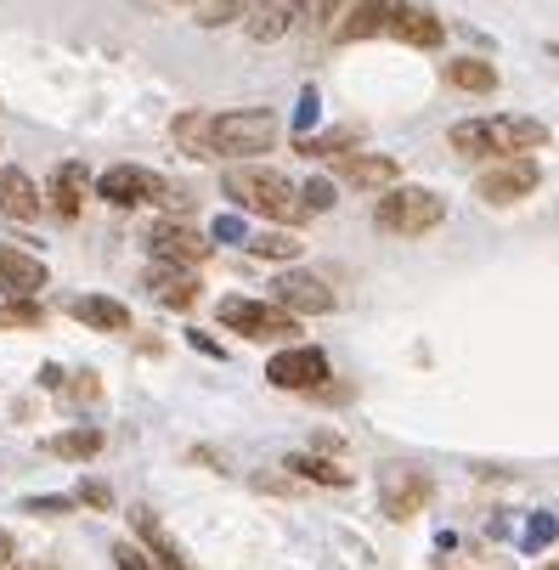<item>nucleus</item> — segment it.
Instances as JSON below:
<instances>
[{"label":"nucleus","instance_id":"obj_20","mask_svg":"<svg viewBox=\"0 0 559 570\" xmlns=\"http://www.w3.org/2000/svg\"><path fill=\"white\" fill-rule=\"evenodd\" d=\"M68 311H73V322H86V328H97V334H125L130 328V311L108 294H79Z\"/></svg>","mask_w":559,"mask_h":570},{"label":"nucleus","instance_id":"obj_4","mask_svg":"<svg viewBox=\"0 0 559 570\" xmlns=\"http://www.w3.org/2000/svg\"><path fill=\"white\" fill-rule=\"evenodd\" d=\"M373 220H379V232H390V237H424L430 226L447 220V198L430 193V187H384Z\"/></svg>","mask_w":559,"mask_h":570},{"label":"nucleus","instance_id":"obj_13","mask_svg":"<svg viewBox=\"0 0 559 570\" xmlns=\"http://www.w3.org/2000/svg\"><path fill=\"white\" fill-rule=\"evenodd\" d=\"M395 158H384V153H345L340 158V181L345 187H362V193H384V187H395Z\"/></svg>","mask_w":559,"mask_h":570},{"label":"nucleus","instance_id":"obj_31","mask_svg":"<svg viewBox=\"0 0 559 570\" xmlns=\"http://www.w3.org/2000/svg\"><path fill=\"white\" fill-rule=\"evenodd\" d=\"M114 564H119V570H153L147 548H136V542H114Z\"/></svg>","mask_w":559,"mask_h":570},{"label":"nucleus","instance_id":"obj_6","mask_svg":"<svg viewBox=\"0 0 559 570\" xmlns=\"http://www.w3.org/2000/svg\"><path fill=\"white\" fill-rule=\"evenodd\" d=\"M141 243H147V255L165 261V266H187V272H193V266L209 261V243H204L193 226H182V220H153Z\"/></svg>","mask_w":559,"mask_h":570},{"label":"nucleus","instance_id":"obj_34","mask_svg":"<svg viewBox=\"0 0 559 570\" xmlns=\"http://www.w3.org/2000/svg\"><path fill=\"white\" fill-rule=\"evenodd\" d=\"M548 537H553V520H548V514H537V520L526 525V548H542Z\"/></svg>","mask_w":559,"mask_h":570},{"label":"nucleus","instance_id":"obj_3","mask_svg":"<svg viewBox=\"0 0 559 570\" xmlns=\"http://www.w3.org/2000/svg\"><path fill=\"white\" fill-rule=\"evenodd\" d=\"M277 136H283V125L266 108H232V114H215V125H209L215 158H232V165H249L255 153H272Z\"/></svg>","mask_w":559,"mask_h":570},{"label":"nucleus","instance_id":"obj_30","mask_svg":"<svg viewBox=\"0 0 559 570\" xmlns=\"http://www.w3.org/2000/svg\"><path fill=\"white\" fill-rule=\"evenodd\" d=\"M300 209H305V215L334 209V181H305V187H300Z\"/></svg>","mask_w":559,"mask_h":570},{"label":"nucleus","instance_id":"obj_38","mask_svg":"<svg viewBox=\"0 0 559 570\" xmlns=\"http://www.w3.org/2000/svg\"><path fill=\"white\" fill-rule=\"evenodd\" d=\"M187 7H198V0H187Z\"/></svg>","mask_w":559,"mask_h":570},{"label":"nucleus","instance_id":"obj_9","mask_svg":"<svg viewBox=\"0 0 559 570\" xmlns=\"http://www.w3.org/2000/svg\"><path fill=\"white\" fill-rule=\"evenodd\" d=\"M537 181H542V170L531 165L526 153H514V158H498V165H492L481 181H474V193H481L487 204H498V209H503V204H520Z\"/></svg>","mask_w":559,"mask_h":570},{"label":"nucleus","instance_id":"obj_21","mask_svg":"<svg viewBox=\"0 0 559 570\" xmlns=\"http://www.w3.org/2000/svg\"><path fill=\"white\" fill-rule=\"evenodd\" d=\"M447 86L487 97V91H498V68H492L487 57H452V62H447Z\"/></svg>","mask_w":559,"mask_h":570},{"label":"nucleus","instance_id":"obj_28","mask_svg":"<svg viewBox=\"0 0 559 570\" xmlns=\"http://www.w3.org/2000/svg\"><path fill=\"white\" fill-rule=\"evenodd\" d=\"M237 12H249V0H198V23H204V29H220V23H232Z\"/></svg>","mask_w":559,"mask_h":570},{"label":"nucleus","instance_id":"obj_22","mask_svg":"<svg viewBox=\"0 0 559 570\" xmlns=\"http://www.w3.org/2000/svg\"><path fill=\"white\" fill-rule=\"evenodd\" d=\"M46 452H51V458H68V463H86V458H97V452H102V430H91V424L62 430V435H51V441H46Z\"/></svg>","mask_w":559,"mask_h":570},{"label":"nucleus","instance_id":"obj_12","mask_svg":"<svg viewBox=\"0 0 559 570\" xmlns=\"http://www.w3.org/2000/svg\"><path fill=\"white\" fill-rule=\"evenodd\" d=\"M384 35H390V40H402V46H419V51H435V46L447 40V23H441L430 7H419V0H395Z\"/></svg>","mask_w":559,"mask_h":570},{"label":"nucleus","instance_id":"obj_5","mask_svg":"<svg viewBox=\"0 0 559 570\" xmlns=\"http://www.w3.org/2000/svg\"><path fill=\"white\" fill-rule=\"evenodd\" d=\"M220 322L244 340H294L300 322L272 299H220Z\"/></svg>","mask_w":559,"mask_h":570},{"label":"nucleus","instance_id":"obj_7","mask_svg":"<svg viewBox=\"0 0 559 570\" xmlns=\"http://www.w3.org/2000/svg\"><path fill=\"white\" fill-rule=\"evenodd\" d=\"M158 193H165V176H153L141 165H114L97 176V198L114 204V209H136V204H158Z\"/></svg>","mask_w":559,"mask_h":570},{"label":"nucleus","instance_id":"obj_19","mask_svg":"<svg viewBox=\"0 0 559 570\" xmlns=\"http://www.w3.org/2000/svg\"><path fill=\"white\" fill-rule=\"evenodd\" d=\"M46 204H51V215H62V220H73L79 209H86V165H57V176H51V187H46Z\"/></svg>","mask_w":559,"mask_h":570},{"label":"nucleus","instance_id":"obj_8","mask_svg":"<svg viewBox=\"0 0 559 570\" xmlns=\"http://www.w3.org/2000/svg\"><path fill=\"white\" fill-rule=\"evenodd\" d=\"M430 492H435V485H430L424 469H402V463H395V469L379 474V503H384L390 520H413L430 503Z\"/></svg>","mask_w":559,"mask_h":570},{"label":"nucleus","instance_id":"obj_27","mask_svg":"<svg viewBox=\"0 0 559 570\" xmlns=\"http://www.w3.org/2000/svg\"><path fill=\"white\" fill-rule=\"evenodd\" d=\"M300 23H316V29H334V18L345 12V0H294Z\"/></svg>","mask_w":559,"mask_h":570},{"label":"nucleus","instance_id":"obj_18","mask_svg":"<svg viewBox=\"0 0 559 570\" xmlns=\"http://www.w3.org/2000/svg\"><path fill=\"white\" fill-rule=\"evenodd\" d=\"M40 187L29 181V170H18V165H7L0 170V215L7 220H35L40 215Z\"/></svg>","mask_w":559,"mask_h":570},{"label":"nucleus","instance_id":"obj_37","mask_svg":"<svg viewBox=\"0 0 559 570\" xmlns=\"http://www.w3.org/2000/svg\"><path fill=\"white\" fill-rule=\"evenodd\" d=\"M23 570H57V564H46V559H40V564H23Z\"/></svg>","mask_w":559,"mask_h":570},{"label":"nucleus","instance_id":"obj_35","mask_svg":"<svg viewBox=\"0 0 559 570\" xmlns=\"http://www.w3.org/2000/svg\"><path fill=\"white\" fill-rule=\"evenodd\" d=\"M294 119H300V130L316 119V91H305V97H300V114H294Z\"/></svg>","mask_w":559,"mask_h":570},{"label":"nucleus","instance_id":"obj_29","mask_svg":"<svg viewBox=\"0 0 559 570\" xmlns=\"http://www.w3.org/2000/svg\"><path fill=\"white\" fill-rule=\"evenodd\" d=\"M0 328H40V305H29V299L0 305Z\"/></svg>","mask_w":559,"mask_h":570},{"label":"nucleus","instance_id":"obj_10","mask_svg":"<svg viewBox=\"0 0 559 570\" xmlns=\"http://www.w3.org/2000/svg\"><path fill=\"white\" fill-rule=\"evenodd\" d=\"M272 305H283L288 316H328L334 311V288L316 272H283L272 283Z\"/></svg>","mask_w":559,"mask_h":570},{"label":"nucleus","instance_id":"obj_2","mask_svg":"<svg viewBox=\"0 0 559 570\" xmlns=\"http://www.w3.org/2000/svg\"><path fill=\"white\" fill-rule=\"evenodd\" d=\"M220 193L249 209V215H266V220H300V187L283 176V170H266V165H232L220 176Z\"/></svg>","mask_w":559,"mask_h":570},{"label":"nucleus","instance_id":"obj_15","mask_svg":"<svg viewBox=\"0 0 559 570\" xmlns=\"http://www.w3.org/2000/svg\"><path fill=\"white\" fill-rule=\"evenodd\" d=\"M0 288H7L12 299H35V294L46 288V266H40L35 255L7 249V243H0Z\"/></svg>","mask_w":559,"mask_h":570},{"label":"nucleus","instance_id":"obj_32","mask_svg":"<svg viewBox=\"0 0 559 570\" xmlns=\"http://www.w3.org/2000/svg\"><path fill=\"white\" fill-rule=\"evenodd\" d=\"M73 503H79V498H29L23 509H29V514H68Z\"/></svg>","mask_w":559,"mask_h":570},{"label":"nucleus","instance_id":"obj_26","mask_svg":"<svg viewBox=\"0 0 559 570\" xmlns=\"http://www.w3.org/2000/svg\"><path fill=\"white\" fill-rule=\"evenodd\" d=\"M283 469H294V474H305V480H316V485H345V480H351V474H345V469H334L328 458H305V452H294Z\"/></svg>","mask_w":559,"mask_h":570},{"label":"nucleus","instance_id":"obj_1","mask_svg":"<svg viewBox=\"0 0 559 570\" xmlns=\"http://www.w3.org/2000/svg\"><path fill=\"white\" fill-rule=\"evenodd\" d=\"M447 141L463 153V158H514V153H531L548 141V130L537 119H514V114H492V119H463L447 130Z\"/></svg>","mask_w":559,"mask_h":570},{"label":"nucleus","instance_id":"obj_36","mask_svg":"<svg viewBox=\"0 0 559 570\" xmlns=\"http://www.w3.org/2000/svg\"><path fill=\"white\" fill-rule=\"evenodd\" d=\"M215 237H244V226H237V220L226 215V220H215Z\"/></svg>","mask_w":559,"mask_h":570},{"label":"nucleus","instance_id":"obj_23","mask_svg":"<svg viewBox=\"0 0 559 570\" xmlns=\"http://www.w3.org/2000/svg\"><path fill=\"white\" fill-rule=\"evenodd\" d=\"M209 125H215V114H182V119L170 125V136H176V147H182L187 158H215V147H209Z\"/></svg>","mask_w":559,"mask_h":570},{"label":"nucleus","instance_id":"obj_33","mask_svg":"<svg viewBox=\"0 0 559 570\" xmlns=\"http://www.w3.org/2000/svg\"><path fill=\"white\" fill-rule=\"evenodd\" d=\"M79 503H91V509H108V503H114V492H108L102 480H91V485H79Z\"/></svg>","mask_w":559,"mask_h":570},{"label":"nucleus","instance_id":"obj_16","mask_svg":"<svg viewBox=\"0 0 559 570\" xmlns=\"http://www.w3.org/2000/svg\"><path fill=\"white\" fill-rule=\"evenodd\" d=\"M294 23H300L294 0H249V12H244V29H249V40H261V46L283 40Z\"/></svg>","mask_w":559,"mask_h":570},{"label":"nucleus","instance_id":"obj_25","mask_svg":"<svg viewBox=\"0 0 559 570\" xmlns=\"http://www.w3.org/2000/svg\"><path fill=\"white\" fill-rule=\"evenodd\" d=\"M356 147V130H328V136H300L305 158H345Z\"/></svg>","mask_w":559,"mask_h":570},{"label":"nucleus","instance_id":"obj_17","mask_svg":"<svg viewBox=\"0 0 559 570\" xmlns=\"http://www.w3.org/2000/svg\"><path fill=\"white\" fill-rule=\"evenodd\" d=\"M390 7L395 0H351V12H340V23H334V40H373V35H384L390 29Z\"/></svg>","mask_w":559,"mask_h":570},{"label":"nucleus","instance_id":"obj_14","mask_svg":"<svg viewBox=\"0 0 559 570\" xmlns=\"http://www.w3.org/2000/svg\"><path fill=\"white\" fill-rule=\"evenodd\" d=\"M147 294H153L158 305H170V311H187V305L198 299V277H193L187 266L153 261V266H147Z\"/></svg>","mask_w":559,"mask_h":570},{"label":"nucleus","instance_id":"obj_11","mask_svg":"<svg viewBox=\"0 0 559 570\" xmlns=\"http://www.w3.org/2000/svg\"><path fill=\"white\" fill-rule=\"evenodd\" d=\"M266 379H272L277 390H323L328 356L316 351V345H288V351H277V356L266 362Z\"/></svg>","mask_w":559,"mask_h":570},{"label":"nucleus","instance_id":"obj_24","mask_svg":"<svg viewBox=\"0 0 559 570\" xmlns=\"http://www.w3.org/2000/svg\"><path fill=\"white\" fill-rule=\"evenodd\" d=\"M244 243H249V255H261V261H300V249H305L294 232H255Z\"/></svg>","mask_w":559,"mask_h":570}]
</instances>
